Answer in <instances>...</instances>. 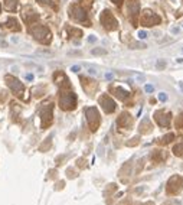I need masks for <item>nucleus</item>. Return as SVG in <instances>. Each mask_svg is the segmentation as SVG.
Returning a JSON list of instances; mask_svg holds the SVG:
<instances>
[{
	"label": "nucleus",
	"instance_id": "obj_14",
	"mask_svg": "<svg viewBox=\"0 0 183 205\" xmlns=\"http://www.w3.org/2000/svg\"><path fill=\"white\" fill-rule=\"evenodd\" d=\"M111 93L116 95L118 100H127L128 97H130V93L127 91V90H124V88H121V87H114V88H111Z\"/></svg>",
	"mask_w": 183,
	"mask_h": 205
},
{
	"label": "nucleus",
	"instance_id": "obj_1",
	"mask_svg": "<svg viewBox=\"0 0 183 205\" xmlns=\"http://www.w3.org/2000/svg\"><path fill=\"white\" fill-rule=\"evenodd\" d=\"M30 33L35 36L36 41H39L40 43H45V45L50 43V41H52L50 31L46 26H43V25H35V26H32L30 28Z\"/></svg>",
	"mask_w": 183,
	"mask_h": 205
},
{
	"label": "nucleus",
	"instance_id": "obj_39",
	"mask_svg": "<svg viewBox=\"0 0 183 205\" xmlns=\"http://www.w3.org/2000/svg\"><path fill=\"white\" fill-rule=\"evenodd\" d=\"M0 10H1V6H0Z\"/></svg>",
	"mask_w": 183,
	"mask_h": 205
},
{
	"label": "nucleus",
	"instance_id": "obj_30",
	"mask_svg": "<svg viewBox=\"0 0 183 205\" xmlns=\"http://www.w3.org/2000/svg\"><path fill=\"white\" fill-rule=\"evenodd\" d=\"M138 38H140V39H146V38H147V32H146V31H140V32H138Z\"/></svg>",
	"mask_w": 183,
	"mask_h": 205
},
{
	"label": "nucleus",
	"instance_id": "obj_13",
	"mask_svg": "<svg viewBox=\"0 0 183 205\" xmlns=\"http://www.w3.org/2000/svg\"><path fill=\"white\" fill-rule=\"evenodd\" d=\"M53 81L58 84V85H61V87H69V81H68V78H67V75L62 72V71H58V72H55L53 74Z\"/></svg>",
	"mask_w": 183,
	"mask_h": 205
},
{
	"label": "nucleus",
	"instance_id": "obj_23",
	"mask_svg": "<svg viewBox=\"0 0 183 205\" xmlns=\"http://www.w3.org/2000/svg\"><path fill=\"white\" fill-rule=\"evenodd\" d=\"M68 32L72 35V36H75V38H81L82 36V32L79 31V29H74V28H68Z\"/></svg>",
	"mask_w": 183,
	"mask_h": 205
},
{
	"label": "nucleus",
	"instance_id": "obj_18",
	"mask_svg": "<svg viewBox=\"0 0 183 205\" xmlns=\"http://www.w3.org/2000/svg\"><path fill=\"white\" fill-rule=\"evenodd\" d=\"M17 6H19L17 0H4V7H6L9 12H16Z\"/></svg>",
	"mask_w": 183,
	"mask_h": 205
},
{
	"label": "nucleus",
	"instance_id": "obj_25",
	"mask_svg": "<svg viewBox=\"0 0 183 205\" xmlns=\"http://www.w3.org/2000/svg\"><path fill=\"white\" fill-rule=\"evenodd\" d=\"M92 55H105L107 51L105 49H101V48H95V49H92Z\"/></svg>",
	"mask_w": 183,
	"mask_h": 205
},
{
	"label": "nucleus",
	"instance_id": "obj_20",
	"mask_svg": "<svg viewBox=\"0 0 183 205\" xmlns=\"http://www.w3.org/2000/svg\"><path fill=\"white\" fill-rule=\"evenodd\" d=\"M173 154L174 156H183V140H180L179 143H176L174 144V147H173Z\"/></svg>",
	"mask_w": 183,
	"mask_h": 205
},
{
	"label": "nucleus",
	"instance_id": "obj_21",
	"mask_svg": "<svg viewBox=\"0 0 183 205\" xmlns=\"http://www.w3.org/2000/svg\"><path fill=\"white\" fill-rule=\"evenodd\" d=\"M40 4H45V6H49L53 10H58V0H38Z\"/></svg>",
	"mask_w": 183,
	"mask_h": 205
},
{
	"label": "nucleus",
	"instance_id": "obj_26",
	"mask_svg": "<svg viewBox=\"0 0 183 205\" xmlns=\"http://www.w3.org/2000/svg\"><path fill=\"white\" fill-rule=\"evenodd\" d=\"M156 67H157V69H163L165 67H166V62H165L163 59H159L157 64H156Z\"/></svg>",
	"mask_w": 183,
	"mask_h": 205
},
{
	"label": "nucleus",
	"instance_id": "obj_17",
	"mask_svg": "<svg viewBox=\"0 0 183 205\" xmlns=\"http://www.w3.org/2000/svg\"><path fill=\"white\" fill-rule=\"evenodd\" d=\"M151 129H153V126H151V123H150L149 119H144L141 121V124H140V133L147 135V133L151 132Z\"/></svg>",
	"mask_w": 183,
	"mask_h": 205
},
{
	"label": "nucleus",
	"instance_id": "obj_6",
	"mask_svg": "<svg viewBox=\"0 0 183 205\" xmlns=\"http://www.w3.org/2000/svg\"><path fill=\"white\" fill-rule=\"evenodd\" d=\"M127 10H128V17H130L133 26H137L138 15H140V1L138 0H128L127 1Z\"/></svg>",
	"mask_w": 183,
	"mask_h": 205
},
{
	"label": "nucleus",
	"instance_id": "obj_8",
	"mask_svg": "<svg viewBox=\"0 0 183 205\" xmlns=\"http://www.w3.org/2000/svg\"><path fill=\"white\" fill-rule=\"evenodd\" d=\"M162 22V19L159 15H156V13H153L151 10H144L143 12V15H141V25L143 26H146V28H151V26H156V25H159Z\"/></svg>",
	"mask_w": 183,
	"mask_h": 205
},
{
	"label": "nucleus",
	"instance_id": "obj_34",
	"mask_svg": "<svg viewBox=\"0 0 183 205\" xmlns=\"http://www.w3.org/2000/svg\"><path fill=\"white\" fill-rule=\"evenodd\" d=\"M114 4H117V6H121V3H123V0H111Z\"/></svg>",
	"mask_w": 183,
	"mask_h": 205
},
{
	"label": "nucleus",
	"instance_id": "obj_15",
	"mask_svg": "<svg viewBox=\"0 0 183 205\" xmlns=\"http://www.w3.org/2000/svg\"><path fill=\"white\" fill-rule=\"evenodd\" d=\"M131 123H133V119H131V116H130L128 113H123V114L120 116V119H118V126H120V127H124V129L130 127Z\"/></svg>",
	"mask_w": 183,
	"mask_h": 205
},
{
	"label": "nucleus",
	"instance_id": "obj_29",
	"mask_svg": "<svg viewBox=\"0 0 183 205\" xmlns=\"http://www.w3.org/2000/svg\"><path fill=\"white\" fill-rule=\"evenodd\" d=\"M127 144H128V146H135V144H138V137H134V139H131V142H128Z\"/></svg>",
	"mask_w": 183,
	"mask_h": 205
},
{
	"label": "nucleus",
	"instance_id": "obj_28",
	"mask_svg": "<svg viewBox=\"0 0 183 205\" xmlns=\"http://www.w3.org/2000/svg\"><path fill=\"white\" fill-rule=\"evenodd\" d=\"M131 46H133V49H140V48L143 49V48H146V45H144V43H133Z\"/></svg>",
	"mask_w": 183,
	"mask_h": 205
},
{
	"label": "nucleus",
	"instance_id": "obj_7",
	"mask_svg": "<svg viewBox=\"0 0 183 205\" xmlns=\"http://www.w3.org/2000/svg\"><path fill=\"white\" fill-rule=\"evenodd\" d=\"M85 114H87V120H88V124L91 127L92 132H95L100 126V114H98V110L95 107H88L85 110Z\"/></svg>",
	"mask_w": 183,
	"mask_h": 205
},
{
	"label": "nucleus",
	"instance_id": "obj_19",
	"mask_svg": "<svg viewBox=\"0 0 183 205\" xmlns=\"http://www.w3.org/2000/svg\"><path fill=\"white\" fill-rule=\"evenodd\" d=\"M163 159H165V153H163L162 150H154V152L151 153V160H153L154 163H160Z\"/></svg>",
	"mask_w": 183,
	"mask_h": 205
},
{
	"label": "nucleus",
	"instance_id": "obj_37",
	"mask_svg": "<svg viewBox=\"0 0 183 205\" xmlns=\"http://www.w3.org/2000/svg\"><path fill=\"white\" fill-rule=\"evenodd\" d=\"M105 78H107V80H111V78H113V74H107Z\"/></svg>",
	"mask_w": 183,
	"mask_h": 205
},
{
	"label": "nucleus",
	"instance_id": "obj_24",
	"mask_svg": "<svg viewBox=\"0 0 183 205\" xmlns=\"http://www.w3.org/2000/svg\"><path fill=\"white\" fill-rule=\"evenodd\" d=\"M176 129H183V114L176 117Z\"/></svg>",
	"mask_w": 183,
	"mask_h": 205
},
{
	"label": "nucleus",
	"instance_id": "obj_22",
	"mask_svg": "<svg viewBox=\"0 0 183 205\" xmlns=\"http://www.w3.org/2000/svg\"><path fill=\"white\" fill-rule=\"evenodd\" d=\"M173 139H174V135H173V133H167L166 136H163L162 139H160L159 143H160V144H167V143H170Z\"/></svg>",
	"mask_w": 183,
	"mask_h": 205
},
{
	"label": "nucleus",
	"instance_id": "obj_27",
	"mask_svg": "<svg viewBox=\"0 0 183 205\" xmlns=\"http://www.w3.org/2000/svg\"><path fill=\"white\" fill-rule=\"evenodd\" d=\"M92 1L94 0H81V4H82L84 7H91L92 6Z\"/></svg>",
	"mask_w": 183,
	"mask_h": 205
},
{
	"label": "nucleus",
	"instance_id": "obj_33",
	"mask_svg": "<svg viewBox=\"0 0 183 205\" xmlns=\"http://www.w3.org/2000/svg\"><path fill=\"white\" fill-rule=\"evenodd\" d=\"M79 67H78V65H74V67H72V68H71V71H74V72H78V71H79Z\"/></svg>",
	"mask_w": 183,
	"mask_h": 205
},
{
	"label": "nucleus",
	"instance_id": "obj_4",
	"mask_svg": "<svg viewBox=\"0 0 183 205\" xmlns=\"http://www.w3.org/2000/svg\"><path fill=\"white\" fill-rule=\"evenodd\" d=\"M59 105L62 110H74L77 105V95L74 93H62L59 97Z\"/></svg>",
	"mask_w": 183,
	"mask_h": 205
},
{
	"label": "nucleus",
	"instance_id": "obj_31",
	"mask_svg": "<svg viewBox=\"0 0 183 205\" xmlns=\"http://www.w3.org/2000/svg\"><path fill=\"white\" fill-rule=\"evenodd\" d=\"M159 100H160V101H166L167 95L165 94V93H160V94H159Z\"/></svg>",
	"mask_w": 183,
	"mask_h": 205
},
{
	"label": "nucleus",
	"instance_id": "obj_32",
	"mask_svg": "<svg viewBox=\"0 0 183 205\" xmlns=\"http://www.w3.org/2000/svg\"><path fill=\"white\" fill-rule=\"evenodd\" d=\"M144 90H146L147 93H151V91H153V85H150V84H147V85L144 87Z\"/></svg>",
	"mask_w": 183,
	"mask_h": 205
},
{
	"label": "nucleus",
	"instance_id": "obj_36",
	"mask_svg": "<svg viewBox=\"0 0 183 205\" xmlns=\"http://www.w3.org/2000/svg\"><path fill=\"white\" fill-rule=\"evenodd\" d=\"M26 80H33V75H30V74H28V75H26Z\"/></svg>",
	"mask_w": 183,
	"mask_h": 205
},
{
	"label": "nucleus",
	"instance_id": "obj_11",
	"mask_svg": "<svg viewBox=\"0 0 183 205\" xmlns=\"http://www.w3.org/2000/svg\"><path fill=\"white\" fill-rule=\"evenodd\" d=\"M6 81H7V85L10 87V90L16 94V95H20L23 93V85L20 84V81L16 80L15 77L12 75H6Z\"/></svg>",
	"mask_w": 183,
	"mask_h": 205
},
{
	"label": "nucleus",
	"instance_id": "obj_35",
	"mask_svg": "<svg viewBox=\"0 0 183 205\" xmlns=\"http://www.w3.org/2000/svg\"><path fill=\"white\" fill-rule=\"evenodd\" d=\"M0 46H1V48H6V46H7V43H6V42H3V41H0Z\"/></svg>",
	"mask_w": 183,
	"mask_h": 205
},
{
	"label": "nucleus",
	"instance_id": "obj_2",
	"mask_svg": "<svg viewBox=\"0 0 183 205\" xmlns=\"http://www.w3.org/2000/svg\"><path fill=\"white\" fill-rule=\"evenodd\" d=\"M69 16L77 22L85 23V26H91V22L88 20V15H87L85 9H82L79 4H72L69 7Z\"/></svg>",
	"mask_w": 183,
	"mask_h": 205
},
{
	"label": "nucleus",
	"instance_id": "obj_12",
	"mask_svg": "<svg viewBox=\"0 0 183 205\" xmlns=\"http://www.w3.org/2000/svg\"><path fill=\"white\" fill-rule=\"evenodd\" d=\"M100 104L105 113H113L116 110V103L113 101V98L108 97V95H102L100 98Z\"/></svg>",
	"mask_w": 183,
	"mask_h": 205
},
{
	"label": "nucleus",
	"instance_id": "obj_9",
	"mask_svg": "<svg viewBox=\"0 0 183 205\" xmlns=\"http://www.w3.org/2000/svg\"><path fill=\"white\" fill-rule=\"evenodd\" d=\"M52 108L53 105L52 104H45L42 108H40V116H42V127H48L52 124Z\"/></svg>",
	"mask_w": 183,
	"mask_h": 205
},
{
	"label": "nucleus",
	"instance_id": "obj_5",
	"mask_svg": "<svg viewBox=\"0 0 183 205\" xmlns=\"http://www.w3.org/2000/svg\"><path fill=\"white\" fill-rule=\"evenodd\" d=\"M183 188V178L179 176V175H174L169 179L167 182V186H166V191L169 195H176L179 194Z\"/></svg>",
	"mask_w": 183,
	"mask_h": 205
},
{
	"label": "nucleus",
	"instance_id": "obj_10",
	"mask_svg": "<svg viewBox=\"0 0 183 205\" xmlns=\"http://www.w3.org/2000/svg\"><path fill=\"white\" fill-rule=\"evenodd\" d=\"M170 119H172V114H170L169 111L160 110V111H156V113H154V120L157 121V124H159L160 127H169Z\"/></svg>",
	"mask_w": 183,
	"mask_h": 205
},
{
	"label": "nucleus",
	"instance_id": "obj_3",
	"mask_svg": "<svg viewBox=\"0 0 183 205\" xmlns=\"http://www.w3.org/2000/svg\"><path fill=\"white\" fill-rule=\"evenodd\" d=\"M100 20H101V23H102V26L107 31H117L118 29V22H117V19L113 16V13L110 10H104L101 13Z\"/></svg>",
	"mask_w": 183,
	"mask_h": 205
},
{
	"label": "nucleus",
	"instance_id": "obj_16",
	"mask_svg": "<svg viewBox=\"0 0 183 205\" xmlns=\"http://www.w3.org/2000/svg\"><path fill=\"white\" fill-rule=\"evenodd\" d=\"M4 28H7L9 31H13V32H19L20 31V25L17 22L16 17H9L4 23Z\"/></svg>",
	"mask_w": 183,
	"mask_h": 205
},
{
	"label": "nucleus",
	"instance_id": "obj_38",
	"mask_svg": "<svg viewBox=\"0 0 183 205\" xmlns=\"http://www.w3.org/2000/svg\"><path fill=\"white\" fill-rule=\"evenodd\" d=\"M147 205H154V204L153 202H147Z\"/></svg>",
	"mask_w": 183,
	"mask_h": 205
}]
</instances>
